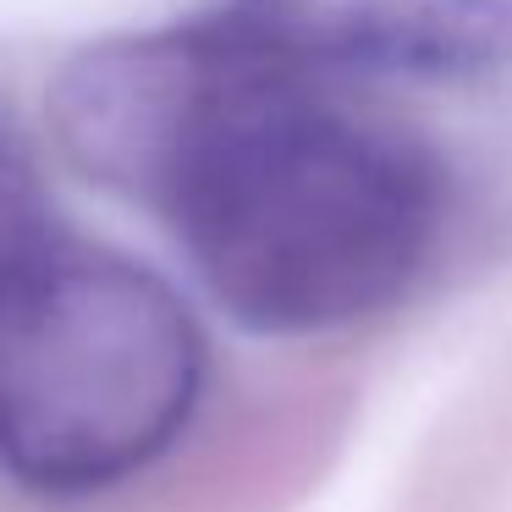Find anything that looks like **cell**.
<instances>
[{
    "instance_id": "6da1fadb",
    "label": "cell",
    "mask_w": 512,
    "mask_h": 512,
    "mask_svg": "<svg viewBox=\"0 0 512 512\" xmlns=\"http://www.w3.org/2000/svg\"><path fill=\"white\" fill-rule=\"evenodd\" d=\"M50 127L89 182L160 215L215 309L259 336L391 309L452 215L430 144L287 72L221 12L78 50Z\"/></svg>"
},
{
    "instance_id": "7a4b0ae2",
    "label": "cell",
    "mask_w": 512,
    "mask_h": 512,
    "mask_svg": "<svg viewBox=\"0 0 512 512\" xmlns=\"http://www.w3.org/2000/svg\"><path fill=\"white\" fill-rule=\"evenodd\" d=\"M210 375L188 298L133 254L50 232L0 276V468L100 496L155 468Z\"/></svg>"
},
{
    "instance_id": "3957f363",
    "label": "cell",
    "mask_w": 512,
    "mask_h": 512,
    "mask_svg": "<svg viewBox=\"0 0 512 512\" xmlns=\"http://www.w3.org/2000/svg\"><path fill=\"white\" fill-rule=\"evenodd\" d=\"M215 12L287 72L347 94L512 67V0H221Z\"/></svg>"
},
{
    "instance_id": "277c9868",
    "label": "cell",
    "mask_w": 512,
    "mask_h": 512,
    "mask_svg": "<svg viewBox=\"0 0 512 512\" xmlns=\"http://www.w3.org/2000/svg\"><path fill=\"white\" fill-rule=\"evenodd\" d=\"M50 232H56V221H50L34 155H28L17 122L0 111V276H6L23 254H34Z\"/></svg>"
}]
</instances>
